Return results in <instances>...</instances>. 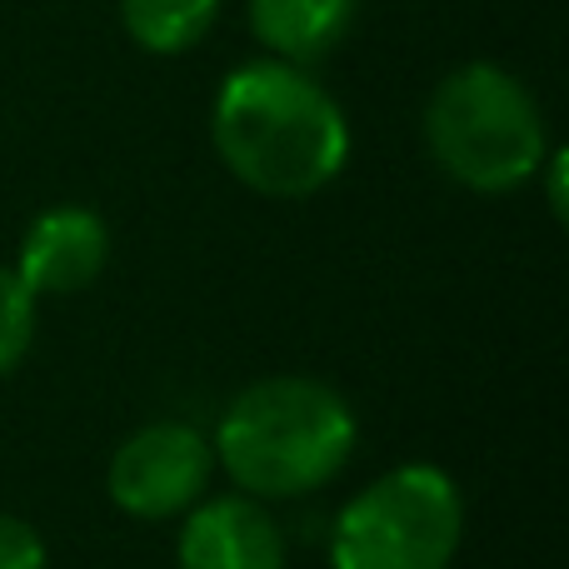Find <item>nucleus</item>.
Returning <instances> with one entry per match:
<instances>
[{"label": "nucleus", "mask_w": 569, "mask_h": 569, "mask_svg": "<svg viewBox=\"0 0 569 569\" xmlns=\"http://www.w3.org/2000/svg\"><path fill=\"white\" fill-rule=\"evenodd\" d=\"M210 140L240 186L276 200L315 196L350 160L340 100L305 66L284 60H250L230 70L210 110Z\"/></svg>", "instance_id": "f257e3e1"}, {"label": "nucleus", "mask_w": 569, "mask_h": 569, "mask_svg": "<svg viewBox=\"0 0 569 569\" xmlns=\"http://www.w3.org/2000/svg\"><path fill=\"white\" fill-rule=\"evenodd\" d=\"M355 450V415L330 385L276 375L230 400L216 430V455L250 495L290 500L320 490Z\"/></svg>", "instance_id": "f03ea898"}, {"label": "nucleus", "mask_w": 569, "mask_h": 569, "mask_svg": "<svg viewBox=\"0 0 569 569\" xmlns=\"http://www.w3.org/2000/svg\"><path fill=\"white\" fill-rule=\"evenodd\" d=\"M425 146L445 176L480 196L520 190L550 156L535 96L490 60H470L435 86L425 106Z\"/></svg>", "instance_id": "7ed1b4c3"}, {"label": "nucleus", "mask_w": 569, "mask_h": 569, "mask_svg": "<svg viewBox=\"0 0 569 569\" xmlns=\"http://www.w3.org/2000/svg\"><path fill=\"white\" fill-rule=\"evenodd\" d=\"M465 505L435 465H400L340 510L330 535L335 569H450Z\"/></svg>", "instance_id": "20e7f679"}, {"label": "nucleus", "mask_w": 569, "mask_h": 569, "mask_svg": "<svg viewBox=\"0 0 569 569\" xmlns=\"http://www.w3.org/2000/svg\"><path fill=\"white\" fill-rule=\"evenodd\" d=\"M210 465L216 455L196 425H146L110 460V500L136 520H170L206 495Z\"/></svg>", "instance_id": "39448f33"}, {"label": "nucleus", "mask_w": 569, "mask_h": 569, "mask_svg": "<svg viewBox=\"0 0 569 569\" xmlns=\"http://www.w3.org/2000/svg\"><path fill=\"white\" fill-rule=\"evenodd\" d=\"M110 230L96 210L86 206H56L30 220L20 240L16 276L30 295H76L106 270Z\"/></svg>", "instance_id": "423d86ee"}, {"label": "nucleus", "mask_w": 569, "mask_h": 569, "mask_svg": "<svg viewBox=\"0 0 569 569\" xmlns=\"http://www.w3.org/2000/svg\"><path fill=\"white\" fill-rule=\"evenodd\" d=\"M180 569H284V540L256 500H210L180 535Z\"/></svg>", "instance_id": "0eeeda50"}, {"label": "nucleus", "mask_w": 569, "mask_h": 569, "mask_svg": "<svg viewBox=\"0 0 569 569\" xmlns=\"http://www.w3.org/2000/svg\"><path fill=\"white\" fill-rule=\"evenodd\" d=\"M360 0H250V30L284 66H315L350 36Z\"/></svg>", "instance_id": "6e6552de"}, {"label": "nucleus", "mask_w": 569, "mask_h": 569, "mask_svg": "<svg viewBox=\"0 0 569 569\" xmlns=\"http://www.w3.org/2000/svg\"><path fill=\"white\" fill-rule=\"evenodd\" d=\"M220 0H120L126 36L150 56H186L216 26Z\"/></svg>", "instance_id": "1a4fd4ad"}, {"label": "nucleus", "mask_w": 569, "mask_h": 569, "mask_svg": "<svg viewBox=\"0 0 569 569\" xmlns=\"http://www.w3.org/2000/svg\"><path fill=\"white\" fill-rule=\"evenodd\" d=\"M36 335V295L10 266H0V375L16 370Z\"/></svg>", "instance_id": "9d476101"}, {"label": "nucleus", "mask_w": 569, "mask_h": 569, "mask_svg": "<svg viewBox=\"0 0 569 569\" xmlns=\"http://www.w3.org/2000/svg\"><path fill=\"white\" fill-rule=\"evenodd\" d=\"M0 569H46V545L16 515H0Z\"/></svg>", "instance_id": "9b49d317"}, {"label": "nucleus", "mask_w": 569, "mask_h": 569, "mask_svg": "<svg viewBox=\"0 0 569 569\" xmlns=\"http://www.w3.org/2000/svg\"><path fill=\"white\" fill-rule=\"evenodd\" d=\"M550 206L555 216H565V150H550Z\"/></svg>", "instance_id": "f8f14e48"}]
</instances>
